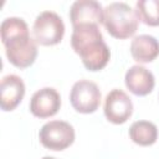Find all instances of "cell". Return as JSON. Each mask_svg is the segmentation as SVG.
<instances>
[{
	"mask_svg": "<svg viewBox=\"0 0 159 159\" xmlns=\"http://www.w3.org/2000/svg\"><path fill=\"white\" fill-rule=\"evenodd\" d=\"M71 46L80 55L83 66L88 71H101L109 61L111 51L96 24L75 26L71 35Z\"/></svg>",
	"mask_w": 159,
	"mask_h": 159,
	"instance_id": "cell-1",
	"label": "cell"
},
{
	"mask_svg": "<svg viewBox=\"0 0 159 159\" xmlns=\"http://www.w3.org/2000/svg\"><path fill=\"white\" fill-rule=\"evenodd\" d=\"M103 25L111 36L124 40L135 34L139 17L127 2H111L103 9Z\"/></svg>",
	"mask_w": 159,
	"mask_h": 159,
	"instance_id": "cell-2",
	"label": "cell"
},
{
	"mask_svg": "<svg viewBox=\"0 0 159 159\" xmlns=\"http://www.w3.org/2000/svg\"><path fill=\"white\" fill-rule=\"evenodd\" d=\"M34 40L42 46H53L61 42L65 35V24L55 11H42L32 25Z\"/></svg>",
	"mask_w": 159,
	"mask_h": 159,
	"instance_id": "cell-3",
	"label": "cell"
},
{
	"mask_svg": "<svg viewBox=\"0 0 159 159\" xmlns=\"http://www.w3.org/2000/svg\"><path fill=\"white\" fill-rule=\"evenodd\" d=\"M2 43L7 60L15 67L26 68L35 62L37 56V42L30 36V32L14 36Z\"/></svg>",
	"mask_w": 159,
	"mask_h": 159,
	"instance_id": "cell-4",
	"label": "cell"
},
{
	"mask_svg": "<svg viewBox=\"0 0 159 159\" xmlns=\"http://www.w3.org/2000/svg\"><path fill=\"white\" fill-rule=\"evenodd\" d=\"M39 138L45 148L63 150L75 142V129L68 122L50 120L41 127Z\"/></svg>",
	"mask_w": 159,
	"mask_h": 159,
	"instance_id": "cell-5",
	"label": "cell"
},
{
	"mask_svg": "<svg viewBox=\"0 0 159 159\" xmlns=\"http://www.w3.org/2000/svg\"><path fill=\"white\" fill-rule=\"evenodd\" d=\"M70 101L72 107L80 113H93L101 103V91L98 86L88 80L77 81L71 89Z\"/></svg>",
	"mask_w": 159,
	"mask_h": 159,
	"instance_id": "cell-6",
	"label": "cell"
},
{
	"mask_svg": "<svg viewBox=\"0 0 159 159\" xmlns=\"http://www.w3.org/2000/svg\"><path fill=\"white\" fill-rule=\"evenodd\" d=\"M103 111L109 122L114 124H123L133 113V103L124 91L114 88L106 96Z\"/></svg>",
	"mask_w": 159,
	"mask_h": 159,
	"instance_id": "cell-7",
	"label": "cell"
},
{
	"mask_svg": "<svg viewBox=\"0 0 159 159\" xmlns=\"http://www.w3.org/2000/svg\"><path fill=\"white\" fill-rule=\"evenodd\" d=\"M61 107L60 93L52 87H43L36 91L30 99V112L37 118L55 116Z\"/></svg>",
	"mask_w": 159,
	"mask_h": 159,
	"instance_id": "cell-8",
	"label": "cell"
},
{
	"mask_svg": "<svg viewBox=\"0 0 159 159\" xmlns=\"http://www.w3.org/2000/svg\"><path fill=\"white\" fill-rule=\"evenodd\" d=\"M72 26L83 24H103V7L96 0H77L70 7Z\"/></svg>",
	"mask_w": 159,
	"mask_h": 159,
	"instance_id": "cell-9",
	"label": "cell"
},
{
	"mask_svg": "<svg viewBox=\"0 0 159 159\" xmlns=\"http://www.w3.org/2000/svg\"><path fill=\"white\" fill-rule=\"evenodd\" d=\"M25 96V83L17 75H6L0 83V107L2 111H14Z\"/></svg>",
	"mask_w": 159,
	"mask_h": 159,
	"instance_id": "cell-10",
	"label": "cell"
},
{
	"mask_svg": "<svg viewBox=\"0 0 159 159\" xmlns=\"http://www.w3.org/2000/svg\"><path fill=\"white\" fill-rule=\"evenodd\" d=\"M124 82L127 88L135 96H147L155 86L154 75L140 65H134L125 72Z\"/></svg>",
	"mask_w": 159,
	"mask_h": 159,
	"instance_id": "cell-11",
	"label": "cell"
},
{
	"mask_svg": "<svg viewBox=\"0 0 159 159\" xmlns=\"http://www.w3.org/2000/svg\"><path fill=\"white\" fill-rule=\"evenodd\" d=\"M130 53L137 62H152L159 56V41L152 35L135 36L130 43Z\"/></svg>",
	"mask_w": 159,
	"mask_h": 159,
	"instance_id": "cell-12",
	"label": "cell"
},
{
	"mask_svg": "<svg viewBox=\"0 0 159 159\" xmlns=\"http://www.w3.org/2000/svg\"><path fill=\"white\" fill-rule=\"evenodd\" d=\"M130 139L142 147L152 145L158 139V128L149 120H137L129 128Z\"/></svg>",
	"mask_w": 159,
	"mask_h": 159,
	"instance_id": "cell-13",
	"label": "cell"
},
{
	"mask_svg": "<svg viewBox=\"0 0 159 159\" xmlns=\"http://www.w3.org/2000/svg\"><path fill=\"white\" fill-rule=\"evenodd\" d=\"M135 11L140 21L148 26H159V0H139Z\"/></svg>",
	"mask_w": 159,
	"mask_h": 159,
	"instance_id": "cell-14",
	"label": "cell"
},
{
	"mask_svg": "<svg viewBox=\"0 0 159 159\" xmlns=\"http://www.w3.org/2000/svg\"><path fill=\"white\" fill-rule=\"evenodd\" d=\"M29 32V26L25 22L24 19L21 17H6L2 20L0 25V34H1V41L5 42L6 40L21 35V34H27Z\"/></svg>",
	"mask_w": 159,
	"mask_h": 159,
	"instance_id": "cell-15",
	"label": "cell"
},
{
	"mask_svg": "<svg viewBox=\"0 0 159 159\" xmlns=\"http://www.w3.org/2000/svg\"><path fill=\"white\" fill-rule=\"evenodd\" d=\"M41 159H56V158H53V157H43V158H41Z\"/></svg>",
	"mask_w": 159,
	"mask_h": 159,
	"instance_id": "cell-16",
	"label": "cell"
}]
</instances>
